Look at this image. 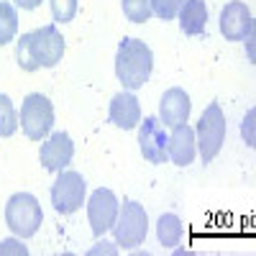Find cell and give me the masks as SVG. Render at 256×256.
I'll return each instance as SVG.
<instances>
[{"instance_id": "6da1fadb", "label": "cell", "mask_w": 256, "mask_h": 256, "mask_svg": "<svg viewBox=\"0 0 256 256\" xmlns=\"http://www.w3.org/2000/svg\"><path fill=\"white\" fill-rule=\"evenodd\" d=\"M154 70V54L141 38H123L116 56V74L123 82L126 90H141L152 77Z\"/></svg>"}, {"instance_id": "7a4b0ae2", "label": "cell", "mask_w": 256, "mask_h": 256, "mask_svg": "<svg viewBox=\"0 0 256 256\" xmlns=\"http://www.w3.org/2000/svg\"><path fill=\"white\" fill-rule=\"evenodd\" d=\"M44 220L41 212V202L31 195V192H16V195L6 202V226L13 230L18 238H31Z\"/></svg>"}, {"instance_id": "3957f363", "label": "cell", "mask_w": 256, "mask_h": 256, "mask_svg": "<svg viewBox=\"0 0 256 256\" xmlns=\"http://www.w3.org/2000/svg\"><path fill=\"white\" fill-rule=\"evenodd\" d=\"M18 123H20L24 134L31 141L46 138L49 131H52V126H54V105H52V100L46 95H41V92L26 95V100L20 102Z\"/></svg>"}, {"instance_id": "277c9868", "label": "cell", "mask_w": 256, "mask_h": 256, "mask_svg": "<svg viewBox=\"0 0 256 256\" xmlns=\"http://www.w3.org/2000/svg\"><path fill=\"white\" fill-rule=\"evenodd\" d=\"M223 141H226V116L218 102H210L205 113L200 116L198 131H195V144L200 148L202 162L216 159L223 148Z\"/></svg>"}, {"instance_id": "5b68a950", "label": "cell", "mask_w": 256, "mask_h": 256, "mask_svg": "<svg viewBox=\"0 0 256 256\" xmlns=\"http://www.w3.org/2000/svg\"><path fill=\"white\" fill-rule=\"evenodd\" d=\"M113 233L118 246L123 248L141 246L148 233V216L144 205H138L136 200H123V208L118 210V218L113 223Z\"/></svg>"}, {"instance_id": "8992f818", "label": "cell", "mask_w": 256, "mask_h": 256, "mask_svg": "<svg viewBox=\"0 0 256 256\" xmlns=\"http://www.w3.org/2000/svg\"><path fill=\"white\" fill-rule=\"evenodd\" d=\"M84 192H88L84 177L80 172H74V169H62L56 182L52 184V205L62 216H72L74 210L82 208Z\"/></svg>"}, {"instance_id": "52a82bcc", "label": "cell", "mask_w": 256, "mask_h": 256, "mask_svg": "<svg viewBox=\"0 0 256 256\" xmlns=\"http://www.w3.org/2000/svg\"><path fill=\"white\" fill-rule=\"evenodd\" d=\"M118 198H116V192L113 190H95L92 192V198L88 202V220H90V228L95 236H102L105 230H110L116 218H118Z\"/></svg>"}, {"instance_id": "ba28073f", "label": "cell", "mask_w": 256, "mask_h": 256, "mask_svg": "<svg viewBox=\"0 0 256 256\" xmlns=\"http://www.w3.org/2000/svg\"><path fill=\"white\" fill-rule=\"evenodd\" d=\"M254 31V20H251V10L241 0H230V3L220 10V34L226 36V41H244L251 38Z\"/></svg>"}, {"instance_id": "9c48e42d", "label": "cell", "mask_w": 256, "mask_h": 256, "mask_svg": "<svg viewBox=\"0 0 256 256\" xmlns=\"http://www.w3.org/2000/svg\"><path fill=\"white\" fill-rule=\"evenodd\" d=\"M72 156H74V144H72L67 131L52 134L44 144H41V152H38L41 164H44V169H49V172L67 169L72 164Z\"/></svg>"}, {"instance_id": "30bf717a", "label": "cell", "mask_w": 256, "mask_h": 256, "mask_svg": "<svg viewBox=\"0 0 256 256\" xmlns=\"http://www.w3.org/2000/svg\"><path fill=\"white\" fill-rule=\"evenodd\" d=\"M166 134L164 126L156 118H144V123L138 126V146L146 162L152 164H164L166 162Z\"/></svg>"}, {"instance_id": "8fae6325", "label": "cell", "mask_w": 256, "mask_h": 256, "mask_svg": "<svg viewBox=\"0 0 256 256\" xmlns=\"http://www.w3.org/2000/svg\"><path fill=\"white\" fill-rule=\"evenodd\" d=\"M34 49L41 67H56L64 54V38L56 26H41L34 31Z\"/></svg>"}, {"instance_id": "7c38bea8", "label": "cell", "mask_w": 256, "mask_h": 256, "mask_svg": "<svg viewBox=\"0 0 256 256\" xmlns=\"http://www.w3.org/2000/svg\"><path fill=\"white\" fill-rule=\"evenodd\" d=\"M190 110H192L190 95L182 88H172L164 92V98L159 102V123H164L166 128H177V126L187 123Z\"/></svg>"}, {"instance_id": "4fadbf2b", "label": "cell", "mask_w": 256, "mask_h": 256, "mask_svg": "<svg viewBox=\"0 0 256 256\" xmlns=\"http://www.w3.org/2000/svg\"><path fill=\"white\" fill-rule=\"evenodd\" d=\"M110 123L123 128V131H131V128H136L141 123V105L131 90L118 92L110 100Z\"/></svg>"}, {"instance_id": "5bb4252c", "label": "cell", "mask_w": 256, "mask_h": 256, "mask_svg": "<svg viewBox=\"0 0 256 256\" xmlns=\"http://www.w3.org/2000/svg\"><path fill=\"white\" fill-rule=\"evenodd\" d=\"M166 159H172L177 166H187L195 159V131L182 123L174 128V134L166 141Z\"/></svg>"}, {"instance_id": "9a60e30c", "label": "cell", "mask_w": 256, "mask_h": 256, "mask_svg": "<svg viewBox=\"0 0 256 256\" xmlns=\"http://www.w3.org/2000/svg\"><path fill=\"white\" fill-rule=\"evenodd\" d=\"M180 28L187 36H200L208 26V8L205 0H184V6L180 8Z\"/></svg>"}, {"instance_id": "2e32d148", "label": "cell", "mask_w": 256, "mask_h": 256, "mask_svg": "<svg viewBox=\"0 0 256 256\" xmlns=\"http://www.w3.org/2000/svg\"><path fill=\"white\" fill-rule=\"evenodd\" d=\"M182 220L174 216V212H164V216L159 218L156 223V236H159V244L166 246V248H174L180 246L182 241Z\"/></svg>"}, {"instance_id": "e0dca14e", "label": "cell", "mask_w": 256, "mask_h": 256, "mask_svg": "<svg viewBox=\"0 0 256 256\" xmlns=\"http://www.w3.org/2000/svg\"><path fill=\"white\" fill-rule=\"evenodd\" d=\"M16 56H18L20 70H26V72H36L41 67L36 49H34V34H20L18 44H16Z\"/></svg>"}, {"instance_id": "ac0fdd59", "label": "cell", "mask_w": 256, "mask_h": 256, "mask_svg": "<svg viewBox=\"0 0 256 256\" xmlns=\"http://www.w3.org/2000/svg\"><path fill=\"white\" fill-rule=\"evenodd\" d=\"M18 34V13L10 3L0 0V46H6Z\"/></svg>"}, {"instance_id": "d6986e66", "label": "cell", "mask_w": 256, "mask_h": 256, "mask_svg": "<svg viewBox=\"0 0 256 256\" xmlns=\"http://www.w3.org/2000/svg\"><path fill=\"white\" fill-rule=\"evenodd\" d=\"M18 128V110L13 108V100L0 92V136H13Z\"/></svg>"}, {"instance_id": "ffe728a7", "label": "cell", "mask_w": 256, "mask_h": 256, "mask_svg": "<svg viewBox=\"0 0 256 256\" xmlns=\"http://www.w3.org/2000/svg\"><path fill=\"white\" fill-rule=\"evenodd\" d=\"M123 13L131 24H144L152 16V0H123Z\"/></svg>"}, {"instance_id": "44dd1931", "label": "cell", "mask_w": 256, "mask_h": 256, "mask_svg": "<svg viewBox=\"0 0 256 256\" xmlns=\"http://www.w3.org/2000/svg\"><path fill=\"white\" fill-rule=\"evenodd\" d=\"M56 24H70L77 16V0H49Z\"/></svg>"}, {"instance_id": "7402d4cb", "label": "cell", "mask_w": 256, "mask_h": 256, "mask_svg": "<svg viewBox=\"0 0 256 256\" xmlns=\"http://www.w3.org/2000/svg\"><path fill=\"white\" fill-rule=\"evenodd\" d=\"M182 8V0H152V13H156L162 20H172Z\"/></svg>"}, {"instance_id": "603a6c76", "label": "cell", "mask_w": 256, "mask_h": 256, "mask_svg": "<svg viewBox=\"0 0 256 256\" xmlns=\"http://www.w3.org/2000/svg\"><path fill=\"white\" fill-rule=\"evenodd\" d=\"M6 254H18V256H26V254H28V248H26V246H20V244H18V241H13V238H8V241L0 244V256H6Z\"/></svg>"}, {"instance_id": "cb8c5ba5", "label": "cell", "mask_w": 256, "mask_h": 256, "mask_svg": "<svg viewBox=\"0 0 256 256\" xmlns=\"http://www.w3.org/2000/svg\"><path fill=\"white\" fill-rule=\"evenodd\" d=\"M13 3H16L18 8H24V10H34V8L41 6V0H13Z\"/></svg>"}]
</instances>
